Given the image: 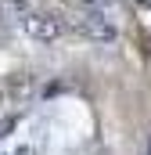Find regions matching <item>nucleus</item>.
Returning a JSON list of instances; mask_svg holds the SVG:
<instances>
[{"label":"nucleus","mask_w":151,"mask_h":155,"mask_svg":"<svg viewBox=\"0 0 151 155\" xmlns=\"http://www.w3.org/2000/svg\"><path fill=\"white\" fill-rule=\"evenodd\" d=\"M11 4L18 7L22 29H25L33 40H43V43H47V40H58V36H61V29H65V25H61L54 15H47V11H33L25 0H11Z\"/></svg>","instance_id":"1"},{"label":"nucleus","mask_w":151,"mask_h":155,"mask_svg":"<svg viewBox=\"0 0 151 155\" xmlns=\"http://www.w3.org/2000/svg\"><path fill=\"white\" fill-rule=\"evenodd\" d=\"M148 155H151V137H148Z\"/></svg>","instance_id":"3"},{"label":"nucleus","mask_w":151,"mask_h":155,"mask_svg":"<svg viewBox=\"0 0 151 155\" xmlns=\"http://www.w3.org/2000/svg\"><path fill=\"white\" fill-rule=\"evenodd\" d=\"M69 29H76L79 36H86V40H97V43L115 40V25L97 11V7H83V11L69 15Z\"/></svg>","instance_id":"2"}]
</instances>
